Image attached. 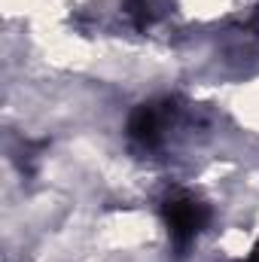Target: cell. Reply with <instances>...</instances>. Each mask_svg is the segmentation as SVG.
Here are the masks:
<instances>
[{"label":"cell","instance_id":"cell-1","mask_svg":"<svg viewBox=\"0 0 259 262\" xmlns=\"http://www.w3.org/2000/svg\"><path fill=\"white\" fill-rule=\"evenodd\" d=\"M165 216L171 226V235L177 244H186L198 235V229L207 220V210L201 201H195L192 195H171V201L165 204Z\"/></svg>","mask_w":259,"mask_h":262}]
</instances>
